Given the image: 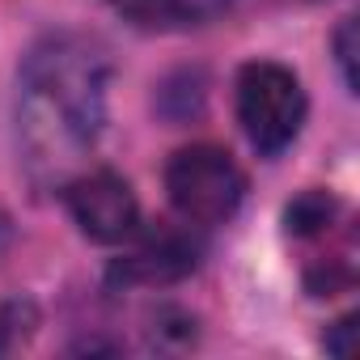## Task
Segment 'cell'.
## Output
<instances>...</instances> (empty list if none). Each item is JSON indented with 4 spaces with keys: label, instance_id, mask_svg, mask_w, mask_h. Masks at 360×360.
<instances>
[{
    "label": "cell",
    "instance_id": "1",
    "mask_svg": "<svg viewBox=\"0 0 360 360\" xmlns=\"http://www.w3.org/2000/svg\"><path fill=\"white\" fill-rule=\"evenodd\" d=\"M106 51L77 34L43 39L26 56V136L39 161H72L98 140L106 119Z\"/></svg>",
    "mask_w": 360,
    "mask_h": 360
},
{
    "label": "cell",
    "instance_id": "2",
    "mask_svg": "<svg viewBox=\"0 0 360 360\" xmlns=\"http://www.w3.org/2000/svg\"><path fill=\"white\" fill-rule=\"evenodd\" d=\"M165 191L174 212L191 225H225L246 200L242 165L217 144L178 148L165 165Z\"/></svg>",
    "mask_w": 360,
    "mask_h": 360
},
{
    "label": "cell",
    "instance_id": "3",
    "mask_svg": "<svg viewBox=\"0 0 360 360\" xmlns=\"http://www.w3.org/2000/svg\"><path fill=\"white\" fill-rule=\"evenodd\" d=\"M305 110H309V102H305V89L292 77V68L255 60L238 72V123L263 157L284 153L301 136Z\"/></svg>",
    "mask_w": 360,
    "mask_h": 360
},
{
    "label": "cell",
    "instance_id": "4",
    "mask_svg": "<svg viewBox=\"0 0 360 360\" xmlns=\"http://www.w3.org/2000/svg\"><path fill=\"white\" fill-rule=\"evenodd\" d=\"M64 204H68L77 229L89 242H102V246H115V242L131 238L136 225H140L136 191L115 169H89V174L72 178L64 187Z\"/></svg>",
    "mask_w": 360,
    "mask_h": 360
},
{
    "label": "cell",
    "instance_id": "5",
    "mask_svg": "<svg viewBox=\"0 0 360 360\" xmlns=\"http://www.w3.org/2000/svg\"><path fill=\"white\" fill-rule=\"evenodd\" d=\"M200 263V246L191 242V233L174 229V225H161L157 233H148L131 255H123L115 267H110V284H144V288H157V284H174L191 276Z\"/></svg>",
    "mask_w": 360,
    "mask_h": 360
},
{
    "label": "cell",
    "instance_id": "6",
    "mask_svg": "<svg viewBox=\"0 0 360 360\" xmlns=\"http://www.w3.org/2000/svg\"><path fill=\"white\" fill-rule=\"evenodd\" d=\"M106 5L140 30H191L221 18L229 0H106Z\"/></svg>",
    "mask_w": 360,
    "mask_h": 360
},
{
    "label": "cell",
    "instance_id": "7",
    "mask_svg": "<svg viewBox=\"0 0 360 360\" xmlns=\"http://www.w3.org/2000/svg\"><path fill=\"white\" fill-rule=\"evenodd\" d=\"M284 221H288V233H297V238L326 233L330 221H335V200H330L326 191H305V195H297V200L288 204Z\"/></svg>",
    "mask_w": 360,
    "mask_h": 360
},
{
    "label": "cell",
    "instance_id": "8",
    "mask_svg": "<svg viewBox=\"0 0 360 360\" xmlns=\"http://www.w3.org/2000/svg\"><path fill=\"white\" fill-rule=\"evenodd\" d=\"M39 326V309L30 301H5L0 305V356L5 352H18Z\"/></svg>",
    "mask_w": 360,
    "mask_h": 360
},
{
    "label": "cell",
    "instance_id": "9",
    "mask_svg": "<svg viewBox=\"0 0 360 360\" xmlns=\"http://www.w3.org/2000/svg\"><path fill=\"white\" fill-rule=\"evenodd\" d=\"M335 60H339V72H343V85L347 94H356V18H343L339 34H335Z\"/></svg>",
    "mask_w": 360,
    "mask_h": 360
},
{
    "label": "cell",
    "instance_id": "10",
    "mask_svg": "<svg viewBox=\"0 0 360 360\" xmlns=\"http://www.w3.org/2000/svg\"><path fill=\"white\" fill-rule=\"evenodd\" d=\"M352 326H356V318H343V322H339V335H352ZM326 347H330V352H339V356H347V343H343V339H339V343L330 339Z\"/></svg>",
    "mask_w": 360,
    "mask_h": 360
}]
</instances>
